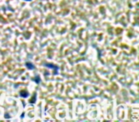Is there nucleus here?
Instances as JSON below:
<instances>
[{
	"mask_svg": "<svg viewBox=\"0 0 139 122\" xmlns=\"http://www.w3.org/2000/svg\"><path fill=\"white\" fill-rule=\"evenodd\" d=\"M25 1H31V0H25Z\"/></svg>",
	"mask_w": 139,
	"mask_h": 122,
	"instance_id": "obj_6",
	"label": "nucleus"
},
{
	"mask_svg": "<svg viewBox=\"0 0 139 122\" xmlns=\"http://www.w3.org/2000/svg\"><path fill=\"white\" fill-rule=\"evenodd\" d=\"M33 80L35 81V82H36V83H37V84H39V83H40V76H38V75H36V76L34 78V79H33Z\"/></svg>",
	"mask_w": 139,
	"mask_h": 122,
	"instance_id": "obj_4",
	"label": "nucleus"
},
{
	"mask_svg": "<svg viewBox=\"0 0 139 122\" xmlns=\"http://www.w3.org/2000/svg\"><path fill=\"white\" fill-rule=\"evenodd\" d=\"M35 101H36V93H35V94H34V99L31 100V104H34V103H35Z\"/></svg>",
	"mask_w": 139,
	"mask_h": 122,
	"instance_id": "obj_5",
	"label": "nucleus"
},
{
	"mask_svg": "<svg viewBox=\"0 0 139 122\" xmlns=\"http://www.w3.org/2000/svg\"><path fill=\"white\" fill-rule=\"evenodd\" d=\"M25 66L27 67V69H29V70H34V69H35V66H34V64L31 63V62H26L25 63Z\"/></svg>",
	"mask_w": 139,
	"mask_h": 122,
	"instance_id": "obj_2",
	"label": "nucleus"
},
{
	"mask_svg": "<svg viewBox=\"0 0 139 122\" xmlns=\"http://www.w3.org/2000/svg\"><path fill=\"white\" fill-rule=\"evenodd\" d=\"M45 67H48V68H53V70H54V75H58V69L59 67L57 66V65H54V64H52V63H44L43 64Z\"/></svg>",
	"mask_w": 139,
	"mask_h": 122,
	"instance_id": "obj_1",
	"label": "nucleus"
},
{
	"mask_svg": "<svg viewBox=\"0 0 139 122\" xmlns=\"http://www.w3.org/2000/svg\"><path fill=\"white\" fill-rule=\"evenodd\" d=\"M19 94H20V96H22V97H28L29 96V93L26 91H21L19 93Z\"/></svg>",
	"mask_w": 139,
	"mask_h": 122,
	"instance_id": "obj_3",
	"label": "nucleus"
}]
</instances>
